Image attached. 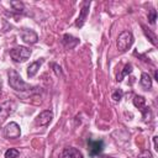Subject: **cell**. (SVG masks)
I'll return each instance as SVG.
<instances>
[{"instance_id": "obj_8", "label": "cell", "mask_w": 158, "mask_h": 158, "mask_svg": "<svg viewBox=\"0 0 158 158\" xmlns=\"http://www.w3.org/2000/svg\"><path fill=\"white\" fill-rule=\"evenodd\" d=\"M21 38H22L23 42H26V43H28V44H35V43L38 41L37 33H36L33 30H30V28L22 30V32H21Z\"/></svg>"}, {"instance_id": "obj_25", "label": "cell", "mask_w": 158, "mask_h": 158, "mask_svg": "<svg viewBox=\"0 0 158 158\" xmlns=\"http://www.w3.org/2000/svg\"><path fill=\"white\" fill-rule=\"evenodd\" d=\"M102 158H112V157H107V156H104Z\"/></svg>"}, {"instance_id": "obj_19", "label": "cell", "mask_w": 158, "mask_h": 158, "mask_svg": "<svg viewBox=\"0 0 158 158\" xmlns=\"http://www.w3.org/2000/svg\"><path fill=\"white\" fill-rule=\"evenodd\" d=\"M122 96H123V91H122L121 89H116V90L112 93V95H111V98H112L114 101H120V100L122 99Z\"/></svg>"}, {"instance_id": "obj_10", "label": "cell", "mask_w": 158, "mask_h": 158, "mask_svg": "<svg viewBox=\"0 0 158 158\" xmlns=\"http://www.w3.org/2000/svg\"><path fill=\"white\" fill-rule=\"evenodd\" d=\"M60 158H83V154L74 147H68V148H64L62 154H60Z\"/></svg>"}, {"instance_id": "obj_21", "label": "cell", "mask_w": 158, "mask_h": 158, "mask_svg": "<svg viewBox=\"0 0 158 158\" xmlns=\"http://www.w3.org/2000/svg\"><path fill=\"white\" fill-rule=\"evenodd\" d=\"M52 68H53L54 73L57 74V77H63V73H62V68H60L58 64H56V63H52Z\"/></svg>"}, {"instance_id": "obj_26", "label": "cell", "mask_w": 158, "mask_h": 158, "mask_svg": "<svg viewBox=\"0 0 158 158\" xmlns=\"http://www.w3.org/2000/svg\"><path fill=\"white\" fill-rule=\"evenodd\" d=\"M0 88H1V83H0Z\"/></svg>"}, {"instance_id": "obj_7", "label": "cell", "mask_w": 158, "mask_h": 158, "mask_svg": "<svg viewBox=\"0 0 158 158\" xmlns=\"http://www.w3.org/2000/svg\"><path fill=\"white\" fill-rule=\"evenodd\" d=\"M88 149H89V154L91 157L100 154L104 149V141H101V139H98V141L88 139Z\"/></svg>"}, {"instance_id": "obj_24", "label": "cell", "mask_w": 158, "mask_h": 158, "mask_svg": "<svg viewBox=\"0 0 158 158\" xmlns=\"http://www.w3.org/2000/svg\"><path fill=\"white\" fill-rule=\"evenodd\" d=\"M154 79H156V80H158V73H157V70L154 72Z\"/></svg>"}, {"instance_id": "obj_22", "label": "cell", "mask_w": 158, "mask_h": 158, "mask_svg": "<svg viewBox=\"0 0 158 158\" xmlns=\"http://www.w3.org/2000/svg\"><path fill=\"white\" fill-rule=\"evenodd\" d=\"M137 158H152V153L149 151H142Z\"/></svg>"}, {"instance_id": "obj_1", "label": "cell", "mask_w": 158, "mask_h": 158, "mask_svg": "<svg viewBox=\"0 0 158 158\" xmlns=\"http://www.w3.org/2000/svg\"><path fill=\"white\" fill-rule=\"evenodd\" d=\"M7 78H9V85L16 91H26V90L32 89V86L30 84H27L26 81H23L21 75L14 69H9Z\"/></svg>"}, {"instance_id": "obj_9", "label": "cell", "mask_w": 158, "mask_h": 158, "mask_svg": "<svg viewBox=\"0 0 158 158\" xmlns=\"http://www.w3.org/2000/svg\"><path fill=\"white\" fill-rule=\"evenodd\" d=\"M89 6H90V1H85L83 4V7L80 10V14H79V16H78V19L75 21V26L77 27H81L84 25V22L86 20V16L89 14Z\"/></svg>"}, {"instance_id": "obj_18", "label": "cell", "mask_w": 158, "mask_h": 158, "mask_svg": "<svg viewBox=\"0 0 158 158\" xmlns=\"http://www.w3.org/2000/svg\"><path fill=\"white\" fill-rule=\"evenodd\" d=\"M20 156V152L16 148H9L5 152V158H17Z\"/></svg>"}, {"instance_id": "obj_14", "label": "cell", "mask_w": 158, "mask_h": 158, "mask_svg": "<svg viewBox=\"0 0 158 158\" xmlns=\"http://www.w3.org/2000/svg\"><path fill=\"white\" fill-rule=\"evenodd\" d=\"M133 105L142 111V109L146 106V99L143 96H141V95H136L133 98Z\"/></svg>"}, {"instance_id": "obj_17", "label": "cell", "mask_w": 158, "mask_h": 158, "mask_svg": "<svg viewBox=\"0 0 158 158\" xmlns=\"http://www.w3.org/2000/svg\"><path fill=\"white\" fill-rule=\"evenodd\" d=\"M10 5L15 11H19V12H23L25 10V5L22 1H10Z\"/></svg>"}, {"instance_id": "obj_4", "label": "cell", "mask_w": 158, "mask_h": 158, "mask_svg": "<svg viewBox=\"0 0 158 158\" xmlns=\"http://www.w3.org/2000/svg\"><path fill=\"white\" fill-rule=\"evenodd\" d=\"M4 135L6 138L9 139H15V138H19L20 135H21V130H20V126L16 123V122H10L5 126L4 128Z\"/></svg>"}, {"instance_id": "obj_23", "label": "cell", "mask_w": 158, "mask_h": 158, "mask_svg": "<svg viewBox=\"0 0 158 158\" xmlns=\"http://www.w3.org/2000/svg\"><path fill=\"white\" fill-rule=\"evenodd\" d=\"M153 143H154V149H158V146H157V136L153 137Z\"/></svg>"}, {"instance_id": "obj_12", "label": "cell", "mask_w": 158, "mask_h": 158, "mask_svg": "<svg viewBox=\"0 0 158 158\" xmlns=\"http://www.w3.org/2000/svg\"><path fill=\"white\" fill-rule=\"evenodd\" d=\"M42 63H43V60H42V59H40V60H36V62L31 63V64L28 65V68H27V77H28V78H33V77L37 74V72H38L40 67L42 65Z\"/></svg>"}, {"instance_id": "obj_2", "label": "cell", "mask_w": 158, "mask_h": 158, "mask_svg": "<svg viewBox=\"0 0 158 158\" xmlns=\"http://www.w3.org/2000/svg\"><path fill=\"white\" fill-rule=\"evenodd\" d=\"M133 41H135V38H133V35H132L131 31H123V32H121L118 35V37H117V49L121 53L127 52L132 47Z\"/></svg>"}, {"instance_id": "obj_15", "label": "cell", "mask_w": 158, "mask_h": 158, "mask_svg": "<svg viewBox=\"0 0 158 158\" xmlns=\"http://www.w3.org/2000/svg\"><path fill=\"white\" fill-rule=\"evenodd\" d=\"M131 72H132V64H131V63H127V64L125 65L123 70L117 75V79H116V80H117V81H121V80H122L127 74H130Z\"/></svg>"}, {"instance_id": "obj_3", "label": "cell", "mask_w": 158, "mask_h": 158, "mask_svg": "<svg viewBox=\"0 0 158 158\" xmlns=\"http://www.w3.org/2000/svg\"><path fill=\"white\" fill-rule=\"evenodd\" d=\"M30 56H31V49H28L27 47H23V46H17V47L10 49V57L16 63H22V62L27 60L30 58Z\"/></svg>"}, {"instance_id": "obj_13", "label": "cell", "mask_w": 158, "mask_h": 158, "mask_svg": "<svg viewBox=\"0 0 158 158\" xmlns=\"http://www.w3.org/2000/svg\"><path fill=\"white\" fill-rule=\"evenodd\" d=\"M139 84L144 90H149L152 88V78L149 77V74L147 73H142L141 79H139Z\"/></svg>"}, {"instance_id": "obj_20", "label": "cell", "mask_w": 158, "mask_h": 158, "mask_svg": "<svg viewBox=\"0 0 158 158\" xmlns=\"http://www.w3.org/2000/svg\"><path fill=\"white\" fill-rule=\"evenodd\" d=\"M156 20H157V11L154 9H151L149 12H148V21H149L151 25H154Z\"/></svg>"}, {"instance_id": "obj_6", "label": "cell", "mask_w": 158, "mask_h": 158, "mask_svg": "<svg viewBox=\"0 0 158 158\" xmlns=\"http://www.w3.org/2000/svg\"><path fill=\"white\" fill-rule=\"evenodd\" d=\"M15 107H16V105L14 101H6L0 105V123H2L6 120V117L14 112Z\"/></svg>"}, {"instance_id": "obj_5", "label": "cell", "mask_w": 158, "mask_h": 158, "mask_svg": "<svg viewBox=\"0 0 158 158\" xmlns=\"http://www.w3.org/2000/svg\"><path fill=\"white\" fill-rule=\"evenodd\" d=\"M52 118H53V112L51 110H44L37 115V117L35 118V123L37 126H47L49 125Z\"/></svg>"}, {"instance_id": "obj_11", "label": "cell", "mask_w": 158, "mask_h": 158, "mask_svg": "<svg viewBox=\"0 0 158 158\" xmlns=\"http://www.w3.org/2000/svg\"><path fill=\"white\" fill-rule=\"evenodd\" d=\"M62 43L64 44V47L67 48V49H73L78 43H79V40L77 38V37H74V36H72V35H64L63 36V40H62Z\"/></svg>"}, {"instance_id": "obj_16", "label": "cell", "mask_w": 158, "mask_h": 158, "mask_svg": "<svg viewBox=\"0 0 158 158\" xmlns=\"http://www.w3.org/2000/svg\"><path fill=\"white\" fill-rule=\"evenodd\" d=\"M142 28H143V32H144V35H146V37L149 40V42L153 44V46H156L157 44V41H156V35L154 33H152L148 28H146L144 26H142Z\"/></svg>"}]
</instances>
